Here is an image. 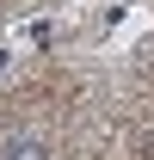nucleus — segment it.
<instances>
[{
	"instance_id": "obj_1",
	"label": "nucleus",
	"mask_w": 154,
	"mask_h": 160,
	"mask_svg": "<svg viewBox=\"0 0 154 160\" xmlns=\"http://www.w3.org/2000/svg\"><path fill=\"white\" fill-rule=\"evenodd\" d=\"M0 160H56V148H49V136H37V129H19V136L0 142Z\"/></svg>"
}]
</instances>
